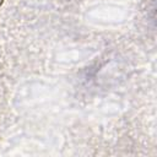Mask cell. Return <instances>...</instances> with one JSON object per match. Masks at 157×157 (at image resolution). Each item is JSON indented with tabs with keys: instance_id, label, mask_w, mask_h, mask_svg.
<instances>
[{
	"instance_id": "1",
	"label": "cell",
	"mask_w": 157,
	"mask_h": 157,
	"mask_svg": "<svg viewBox=\"0 0 157 157\" xmlns=\"http://www.w3.org/2000/svg\"><path fill=\"white\" fill-rule=\"evenodd\" d=\"M1 4H2V0H0V5H1Z\"/></svg>"
}]
</instances>
